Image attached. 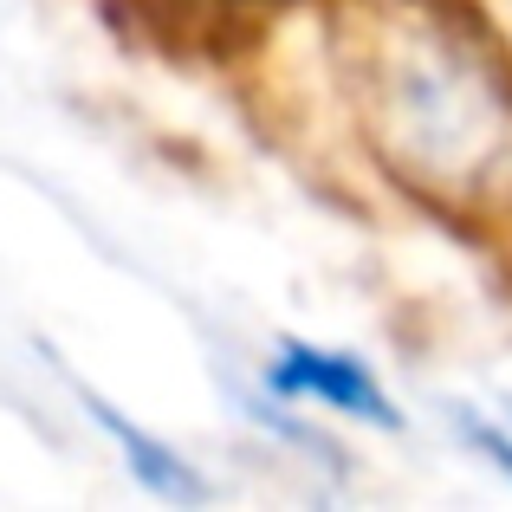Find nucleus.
I'll return each instance as SVG.
<instances>
[{
	"label": "nucleus",
	"mask_w": 512,
	"mask_h": 512,
	"mask_svg": "<svg viewBox=\"0 0 512 512\" xmlns=\"http://www.w3.org/2000/svg\"><path fill=\"white\" fill-rule=\"evenodd\" d=\"M454 422L480 454H493L512 474V402H474V409H454Z\"/></svg>",
	"instance_id": "4"
},
{
	"label": "nucleus",
	"mask_w": 512,
	"mask_h": 512,
	"mask_svg": "<svg viewBox=\"0 0 512 512\" xmlns=\"http://www.w3.org/2000/svg\"><path fill=\"white\" fill-rule=\"evenodd\" d=\"M273 383L286 389V396H305V402H325V409H344V415H370V422H389V396L376 389V376L363 370L357 357H344V350L292 344L286 357L273 363Z\"/></svg>",
	"instance_id": "2"
},
{
	"label": "nucleus",
	"mask_w": 512,
	"mask_h": 512,
	"mask_svg": "<svg viewBox=\"0 0 512 512\" xmlns=\"http://www.w3.org/2000/svg\"><path fill=\"white\" fill-rule=\"evenodd\" d=\"M338 46L363 137L409 195L512 208V52L467 0H363Z\"/></svg>",
	"instance_id": "1"
},
{
	"label": "nucleus",
	"mask_w": 512,
	"mask_h": 512,
	"mask_svg": "<svg viewBox=\"0 0 512 512\" xmlns=\"http://www.w3.org/2000/svg\"><path fill=\"white\" fill-rule=\"evenodd\" d=\"M91 415H98V422H104V428H111V435H117V441H124V448H130V467H137V474L150 480L156 493H169V500H201V480L188 474V467L175 461L169 448H156V441L143 435V428H130L124 415H111V409H104V402H91Z\"/></svg>",
	"instance_id": "3"
}]
</instances>
